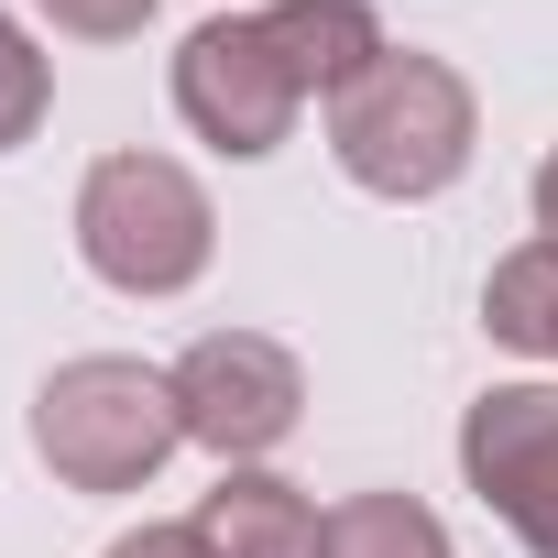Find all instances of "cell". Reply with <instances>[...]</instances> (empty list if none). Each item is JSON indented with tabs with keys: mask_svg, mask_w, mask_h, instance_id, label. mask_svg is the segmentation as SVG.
<instances>
[{
	"mask_svg": "<svg viewBox=\"0 0 558 558\" xmlns=\"http://www.w3.org/2000/svg\"><path fill=\"white\" fill-rule=\"evenodd\" d=\"M175 449H186L175 373H154V362H132V351H77V362H56L45 395H34V460H45L66 493H143Z\"/></svg>",
	"mask_w": 558,
	"mask_h": 558,
	"instance_id": "obj_3",
	"label": "cell"
},
{
	"mask_svg": "<svg viewBox=\"0 0 558 558\" xmlns=\"http://www.w3.org/2000/svg\"><path fill=\"white\" fill-rule=\"evenodd\" d=\"M175 416L186 449H208L219 471H263L307 416V362L274 329H208L175 351Z\"/></svg>",
	"mask_w": 558,
	"mask_h": 558,
	"instance_id": "obj_5",
	"label": "cell"
},
{
	"mask_svg": "<svg viewBox=\"0 0 558 558\" xmlns=\"http://www.w3.org/2000/svg\"><path fill=\"white\" fill-rule=\"evenodd\" d=\"M99 558H208V536H197V525H132V536H110Z\"/></svg>",
	"mask_w": 558,
	"mask_h": 558,
	"instance_id": "obj_12",
	"label": "cell"
},
{
	"mask_svg": "<svg viewBox=\"0 0 558 558\" xmlns=\"http://www.w3.org/2000/svg\"><path fill=\"white\" fill-rule=\"evenodd\" d=\"M536 230L558 241V143H547V165H536Z\"/></svg>",
	"mask_w": 558,
	"mask_h": 558,
	"instance_id": "obj_13",
	"label": "cell"
},
{
	"mask_svg": "<svg viewBox=\"0 0 558 558\" xmlns=\"http://www.w3.org/2000/svg\"><path fill=\"white\" fill-rule=\"evenodd\" d=\"M45 110H56V66H45V45L12 12H0V154H23L45 132Z\"/></svg>",
	"mask_w": 558,
	"mask_h": 558,
	"instance_id": "obj_10",
	"label": "cell"
},
{
	"mask_svg": "<svg viewBox=\"0 0 558 558\" xmlns=\"http://www.w3.org/2000/svg\"><path fill=\"white\" fill-rule=\"evenodd\" d=\"M208 558H329V514L286 471H219V493L186 514Z\"/></svg>",
	"mask_w": 558,
	"mask_h": 558,
	"instance_id": "obj_7",
	"label": "cell"
},
{
	"mask_svg": "<svg viewBox=\"0 0 558 558\" xmlns=\"http://www.w3.org/2000/svg\"><path fill=\"white\" fill-rule=\"evenodd\" d=\"M460 482L514 525L525 558H558V384H493L460 416Z\"/></svg>",
	"mask_w": 558,
	"mask_h": 558,
	"instance_id": "obj_6",
	"label": "cell"
},
{
	"mask_svg": "<svg viewBox=\"0 0 558 558\" xmlns=\"http://www.w3.org/2000/svg\"><path fill=\"white\" fill-rule=\"evenodd\" d=\"M373 56H395L373 0H263V12H219V23H197L175 45V121L208 154L263 165V154H286L307 99L329 110Z\"/></svg>",
	"mask_w": 558,
	"mask_h": 558,
	"instance_id": "obj_1",
	"label": "cell"
},
{
	"mask_svg": "<svg viewBox=\"0 0 558 558\" xmlns=\"http://www.w3.org/2000/svg\"><path fill=\"white\" fill-rule=\"evenodd\" d=\"M219 252V208L175 154H99L77 175V263L110 296H186Z\"/></svg>",
	"mask_w": 558,
	"mask_h": 558,
	"instance_id": "obj_4",
	"label": "cell"
},
{
	"mask_svg": "<svg viewBox=\"0 0 558 558\" xmlns=\"http://www.w3.org/2000/svg\"><path fill=\"white\" fill-rule=\"evenodd\" d=\"M34 12H45L56 34H77V45H132L165 0H34Z\"/></svg>",
	"mask_w": 558,
	"mask_h": 558,
	"instance_id": "obj_11",
	"label": "cell"
},
{
	"mask_svg": "<svg viewBox=\"0 0 558 558\" xmlns=\"http://www.w3.org/2000/svg\"><path fill=\"white\" fill-rule=\"evenodd\" d=\"M471 143H482V99L449 56L427 45H395L373 56L340 99H329V154L362 197H395V208H427L471 175Z\"/></svg>",
	"mask_w": 558,
	"mask_h": 558,
	"instance_id": "obj_2",
	"label": "cell"
},
{
	"mask_svg": "<svg viewBox=\"0 0 558 558\" xmlns=\"http://www.w3.org/2000/svg\"><path fill=\"white\" fill-rule=\"evenodd\" d=\"M329 558H460V547L416 493H351L329 504Z\"/></svg>",
	"mask_w": 558,
	"mask_h": 558,
	"instance_id": "obj_9",
	"label": "cell"
},
{
	"mask_svg": "<svg viewBox=\"0 0 558 558\" xmlns=\"http://www.w3.org/2000/svg\"><path fill=\"white\" fill-rule=\"evenodd\" d=\"M482 329H493L504 351H525V362H558V241H547V230L514 241V252L493 263V286H482Z\"/></svg>",
	"mask_w": 558,
	"mask_h": 558,
	"instance_id": "obj_8",
	"label": "cell"
}]
</instances>
